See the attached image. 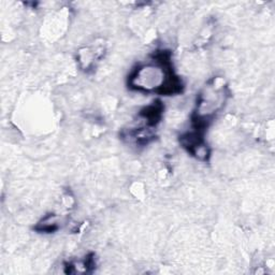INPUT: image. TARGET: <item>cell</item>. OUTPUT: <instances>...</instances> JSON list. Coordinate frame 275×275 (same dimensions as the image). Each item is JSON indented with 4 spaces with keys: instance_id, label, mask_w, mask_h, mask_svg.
Masks as SVG:
<instances>
[{
    "instance_id": "cell-2",
    "label": "cell",
    "mask_w": 275,
    "mask_h": 275,
    "mask_svg": "<svg viewBox=\"0 0 275 275\" xmlns=\"http://www.w3.org/2000/svg\"><path fill=\"white\" fill-rule=\"evenodd\" d=\"M57 224L55 221V216L54 215H49L45 217V219L40 223L37 227L36 230L38 231H43V232H53L57 230Z\"/></svg>"
},
{
    "instance_id": "cell-1",
    "label": "cell",
    "mask_w": 275,
    "mask_h": 275,
    "mask_svg": "<svg viewBox=\"0 0 275 275\" xmlns=\"http://www.w3.org/2000/svg\"><path fill=\"white\" fill-rule=\"evenodd\" d=\"M163 112H164L163 103L162 101L157 100L156 102H153L152 105L145 107L140 112V116L146 121V125L148 127H154V126H156L160 122V120H162Z\"/></svg>"
}]
</instances>
